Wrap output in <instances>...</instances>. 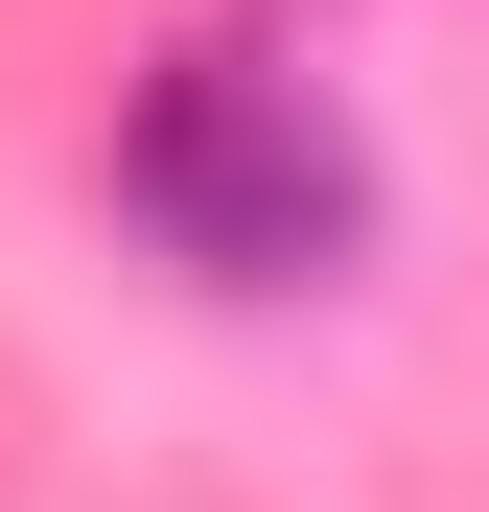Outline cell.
<instances>
[{
    "instance_id": "1",
    "label": "cell",
    "mask_w": 489,
    "mask_h": 512,
    "mask_svg": "<svg viewBox=\"0 0 489 512\" xmlns=\"http://www.w3.org/2000/svg\"><path fill=\"white\" fill-rule=\"evenodd\" d=\"M117 187H140V233L187 256V280H326V256L373 233L350 117H326L303 70H257V47H187L163 70L140 140H117Z\"/></svg>"
}]
</instances>
